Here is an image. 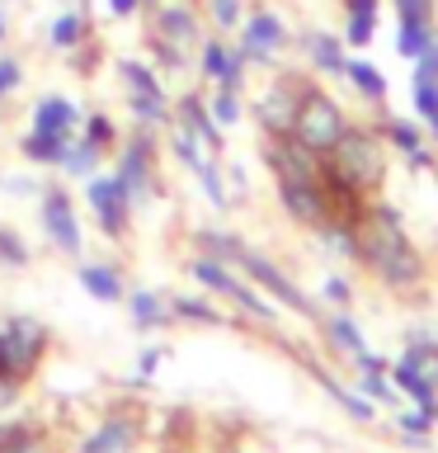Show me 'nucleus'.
I'll use <instances>...</instances> for the list:
<instances>
[{"label":"nucleus","instance_id":"cd10ccee","mask_svg":"<svg viewBox=\"0 0 438 453\" xmlns=\"http://www.w3.org/2000/svg\"><path fill=\"white\" fill-rule=\"evenodd\" d=\"M113 71H118V85H123V90H165V76H161L151 62H141V57H123Z\"/></svg>","mask_w":438,"mask_h":453},{"label":"nucleus","instance_id":"ddd939ff","mask_svg":"<svg viewBox=\"0 0 438 453\" xmlns=\"http://www.w3.org/2000/svg\"><path fill=\"white\" fill-rule=\"evenodd\" d=\"M226 265H240V269H245V274H250L254 283H264V288L274 293L278 303H288L292 311H302V317H316V307L306 303V293L297 288V283H292L288 274H283L278 265H268L264 255H254V250H245V246H240V241H236V246H231V255H226Z\"/></svg>","mask_w":438,"mask_h":453},{"label":"nucleus","instance_id":"79ce46f5","mask_svg":"<svg viewBox=\"0 0 438 453\" xmlns=\"http://www.w3.org/2000/svg\"><path fill=\"white\" fill-rule=\"evenodd\" d=\"M391 142H396V147H401L405 156H415V161H419V137H415V127H405V123H391Z\"/></svg>","mask_w":438,"mask_h":453},{"label":"nucleus","instance_id":"412c9836","mask_svg":"<svg viewBox=\"0 0 438 453\" xmlns=\"http://www.w3.org/2000/svg\"><path fill=\"white\" fill-rule=\"evenodd\" d=\"M123 307H127V317H132L137 331H165V326L175 321V311H170V297L151 293V288L127 293V297H123Z\"/></svg>","mask_w":438,"mask_h":453},{"label":"nucleus","instance_id":"b1692460","mask_svg":"<svg viewBox=\"0 0 438 453\" xmlns=\"http://www.w3.org/2000/svg\"><path fill=\"white\" fill-rule=\"evenodd\" d=\"M71 147V137H57V133H38V127H28V133L19 137V156L28 165H52L62 170V156Z\"/></svg>","mask_w":438,"mask_h":453},{"label":"nucleus","instance_id":"09e8293b","mask_svg":"<svg viewBox=\"0 0 438 453\" xmlns=\"http://www.w3.org/2000/svg\"><path fill=\"white\" fill-rule=\"evenodd\" d=\"M0 184H5V194H19V198H28V194H38V189H42V184H34V180H19V175H5Z\"/></svg>","mask_w":438,"mask_h":453},{"label":"nucleus","instance_id":"0eeeda50","mask_svg":"<svg viewBox=\"0 0 438 453\" xmlns=\"http://www.w3.org/2000/svg\"><path fill=\"white\" fill-rule=\"evenodd\" d=\"M288 42H292L288 19H283L274 5L245 10V19H240V28H236V48L245 52V62H254V66H274Z\"/></svg>","mask_w":438,"mask_h":453},{"label":"nucleus","instance_id":"4c0bfd02","mask_svg":"<svg viewBox=\"0 0 438 453\" xmlns=\"http://www.w3.org/2000/svg\"><path fill=\"white\" fill-rule=\"evenodd\" d=\"M415 109L424 113V123L438 133V81L429 76H415Z\"/></svg>","mask_w":438,"mask_h":453},{"label":"nucleus","instance_id":"f3484780","mask_svg":"<svg viewBox=\"0 0 438 453\" xmlns=\"http://www.w3.org/2000/svg\"><path fill=\"white\" fill-rule=\"evenodd\" d=\"M94 38V24H90V5H66V10H57L52 19H48V48L52 52H80L85 42Z\"/></svg>","mask_w":438,"mask_h":453},{"label":"nucleus","instance_id":"9d476101","mask_svg":"<svg viewBox=\"0 0 438 453\" xmlns=\"http://www.w3.org/2000/svg\"><path fill=\"white\" fill-rule=\"evenodd\" d=\"M85 208L94 212L99 232H104L109 241H123L127 236V218H132V198L123 194V184L113 175H94L85 180Z\"/></svg>","mask_w":438,"mask_h":453},{"label":"nucleus","instance_id":"4be33fe9","mask_svg":"<svg viewBox=\"0 0 438 453\" xmlns=\"http://www.w3.org/2000/svg\"><path fill=\"white\" fill-rule=\"evenodd\" d=\"M302 48L311 57V66L325 71V76H344V38H335V34H325V28H311V34L302 38Z\"/></svg>","mask_w":438,"mask_h":453},{"label":"nucleus","instance_id":"7ed1b4c3","mask_svg":"<svg viewBox=\"0 0 438 453\" xmlns=\"http://www.w3.org/2000/svg\"><path fill=\"white\" fill-rule=\"evenodd\" d=\"M344 109L335 104L325 90H316V85H302V95H297V119H292V137L302 142V147H311L316 156H330L335 142L344 137Z\"/></svg>","mask_w":438,"mask_h":453},{"label":"nucleus","instance_id":"de8ad7c7","mask_svg":"<svg viewBox=\"0 0 438 453\" xmlns=\"http://www.w3.org/2000/svg\"><path fill=\"white\" fill-rule=\"evenodd\" d=\"M396 14H424V19H434V0H391Z\"/></svg>","mask_w":438,"mask_h":453},{"label":"nucleus","instance_id":"e433bc0d","mask_svg":"<svg viewBox=\"0 0 438 453\" xmlns=\"http://www.w3.org/2000/svg\"><path fill=\"white\" fill-rule=\"evenodd\" d=\"M321 382H325V392H330V396H335V402H339V406H344V411H349V416H353V420H373V402H363V396H359V392H349V388H339V382H335V378H321Z\"/></svg>","mask_w":438,"mask_h":453},{"label":"nucleus","instance_id":"dca6fc26","mask_svg":"<svg viewBox=\"0 0 438 453\" xmlns=\"http://www.w3.org/2000/svg\"><path fill=\"white\" fill-rule=\"evenodd\" d=\"M297 95H302V85L297 81H274L268 90L260 95V104H254V113H260L264 133L268 137H283L292 133V119H297Z\"/></svg>","mask_w":438,"mask_h":453},{"label":"nucleus","instance_id":"1a4fd4ad","mask_svg":"<svg viewBox=\"0 0 438 453\" xmlns=\"http://www.w3.org/2000/svg\"><path fill=\"white\" fill-rule=\"evenodd\" d=\"M147 38L165 42V48H175L184 57L198 52V42H203V10L189 5V0H161V5L147 10Z\"/></svg>","mask_w":438,"mask_h":453},{"label":"nucleus","instance_id":"a878e982","mask_svg":"<svg viewBox=\"0 0 438 453\" xmlns=\"http://www.w3.org/2000/svg\"><path fill=\"white\" fill-rule=\"evenodd\" d=\"M99 161H104V147H94L90 137H71V147L62 156V175L66 180H90L99 170Z\"/></svg>","mask_w":438,"mask_h":453},{"label":"nucleus","instance_id":"393cba45","mask_svg":"<svg viewBox=\"0 0 438 453\" xmlns=\"http://www.w3.org/2000/svg\"><path fill=\"white\" fill-rule=\"evenodd\" d=\"M434 34H438V28H434V19H424V14H401V28H396V52L415 62V57H424V52H429Z\"/></svg>","mask_w":438,"mask_h":453},{"label":"nucleus","instance_id":"864d4df0","mask_svg":"<svg viewBox=\"0 0 438 453\" xmlns=\"http://www.w3.org/2000/svg\"><path fill=\"white\" fill-rule=\"evenodd\" d=\"M429 52H434V62H438V34H434V42H429Z\"/></svg>","mask_w":438,"mask_h":453},{"label":"nucleus","instance_id":"5fc2aeb1","mask_svg":"<svg viewBox=\"0 0 438 453\" xmlns=\"http://www.w3.org/2000/svg\"><path fill=\"white\" fill-rule=\"evenodd\" d=\"M62 5H90V0H62Z\"/></svg>","mask_w":438,"mask_h":453},{"label":"nucleus","instance_id":"aec40b11","mask_svg":"<svg viewBox=\"0 0 438 453\" xmlns=\"http://www.w3.org/2000/svg\"><path fill=\"white\" fill-rule=\"evenodd\" d=\"M123 104L137 119V127H170L175 123V99H170V90H123Z\"/></svg>","mask_w":438,"mask_h":453},{"label":"nucleus","instance_id":"3c124183","mask_svg":"<svg viewBox=\"0 0 438 453\" xmlns=\"http://www.w3.org/2000/svg\"><path fill=\"white\" fill-rule=\"evenodd\" d=\"M325 297H335V303H344V297H349V283H344V279H330V283H325Z\"/></svg>","mask_w":438,"mask_h":453},{"label":"nucleus","instance_id":"c85d7f7f","mask_svg":"<svg viewBox=\"0 0 438 453\" xmlns=\"http://www.w3.org/2000/svg\"><path fill=\"white\" fill-rule=\"evenodd\" d=\"M396 368H405L410 378H419L429 392H438V349H429V345H410L405 359L396 364Z\"/></svg>","mask_w":438,"mask_h":453},{"label":"nucleus","instance_id":"c756f323","mask_svg":"<svg viewBox=\"0 0 438 453\" xmlns=\"http://www.w3.org/2000/svg\"><path fill=\"white\" fill-rule=\"evenodd\" d=\"M170 311H175V321H203V326H222L226 321L208 297H170Z\"/></svg>","mask_w":438,"mask_h":453},{"label":"nucleus","instance_id":"39448f33","mask_svg":"<svg viewBox=\"0 0 438 453\" xmlns=\"http://www.w3.org/2000/svg\"><path fill=\"white\" fill-rule=\"evenodd\" d=\"M325 165H330L349 189H377L381 184V147H377L373 133H359V127H344V137L335 142V151L325 156Z\"/></svg>","mask_w":438,"mask_h":453},{"label":"nucleus","instance_id":"a19ab883","mask_svg":"<svg viewBox=\"0 0 438 453\" xmlns=\"http://www.w3.org/2000/svg\"><path fill=\"white\" fill-rule=\"evenodd\" d=\"M359 392H363V396H377V402H391V388L381 382V368H363Z\"/></svg>","mask_w":438,"mask_h":453},{"label":"nucleus","instance_id":"f8f14e48","mask_svg":"<svg viewBox=\"0 0 438 453\" xmlns=\"http://www.w3.org/2000/svg\"><path fill=\"white\" fill-rule=\"evenodd\" d=\"M198 76L222 85V90H245V52L236 48V42H226V34H212L198 42Z\"/></svg>","mask_w":438,"mask_h":453},{"label":"nucleus","instance_id":"c9c22d12","mask_svg":"<svg viewBox=\"0 0 438 453\" xmlns=\"http://www.w3.org/2000/svg\"><path fill=\"white\" fill-rule=\"evenodd\" d=\"M24 90V57L14 52H0V104H5L10 95Z\"/></svg>","mask_w":438,"mask_h":453},{"label":"nucleus","instance_id":"5701e85b","mask_svg":"<svg viewBox=\"0 0 438 453\" xmlns=\"http://www.w3.org/2000/svg\"><path fill=\"white\" fill-rule=\"evenodd\" d=\"M0 453H52V439L34 420H5L0 425Z\"/></svg>","mask_w":438,"mask_h":453},{"label":"nucleus","instance_id":"49530a36","mask_svg":"<svg viewBox=\"0 0 438 453\" xmlns=\"http://www.w3.org/2000/svg\"><path fill=\"white\" fill-rule=\"evenodd\" d=\"M161 359H165V349H161V345L141 349V359H137V373H141V378H151L155 368H161Z\"/></svg>","mask_w":438,"mask_h":453},{"label":"nucleus","instance_id":"6ab92c4d","mask_svg":"<svg viewBox=\"0 0 438 453\" xmlns=\"http://www.w3.org/2000/svg\"><path fill=\"white\" fill-rule=\"evenodd\" d=\"M76 283L94 297V303H123L127 297L118 265H104V260H76Z\"/></svg>","mask_w":438,"mask_h":453},{"label":"nucleus","instance_id":"7c9ffc66","mask_svg":"<svg viewBox=\"0 0 438 453\" xmlns=\"http://www.w3.org/2000/svg\"><path fill=\"white\" fill-rule=\"evenodd\" d=\"M28 265H34L28 241L14 232V226H0V269H28Z\"/></svg>","mask_w":438,"mask_h":453},{"label":"nucleus","instance_id":"423d86ee","mask_svg":"<svg viewBox=\"0 0 438 453\" xmlns=\"http://www.w3.org/2000/svg\"><path fill=\"white\" fill-rule=\"evenodd\" d=\"M184 269H189V279L198 283V288L231 297V303H236L240 311H245V317H254V321H274V317H278V311L268 307V303L250 288L245 279H236L231 269H226V260H217V255H208V250H203V255H193V260L184 265Z\"/></svg>","mask_w":438,"mask_h":453},{"label":"nucleus","instance_id":"6e6d98bb","mask_svg":"<svg viewBox=\"0 0 438 453\" xmlns=\"http://www.w3.org/2000/svg\"><path fill=\"white\" fill-rule=\"evenodd\" d=\"M141 5H147V10H151V5H161V0H141Z\"/></svg>","mask_w":438,"mask_h":453},{"label":"nucleus","instance_id":"f03ea898","mask_svg":"<svg viewBox=\"0 0 438 453\" xmlns=\"http://www.w3.org/2000/svg\"><path fill=\"white\" fill-rule=\"evenodd\" d=\"M48 345L52 335L38 317H5V326H0V378L24 388L48 359Z\"/></svg>","mask_w":438,"mask_h":453},{"label":"nucleus","instance_id":"f704fd0d","mask_svg":"<svg viewBox=\"0 0 438 453\" xmlns=\"http://www.w3.org/2000/svg\"><path fill=\"white\" fill-rule=\"evenodd\" d=\"M193 180L203 184V198H208L212 208H231V194H226V180H222V170H217V161H212V165H203V170H198Z\"/></svg>","mask_w":438,"mask_h":453},{"label":"nucleus","instance_id":"2eb2a0df","mask_svg":"<svg viewBox=\"0 0 438 453\" xmlns=\"http://www.w3.org/2000/svg\"><path fill=\"white\" fill-rule=\"evenodd\" d=\"M85 119V109L76 104L71 95H38L34 109H28V127H38V133H57V137H76V127Z\"/></svg>","mask_w":438,"mask_h":453},{"label":"nucleus","instance_id":"c03bdc74","mask_svg":"<svg viewBox=\"0 0 438 453\" xmlns=\"http://www.w3.org/2000/svg\"><path fill=\"white\" fill-rule=\"evenodd\" d=\"M381 0H344V19H377Z\"/></svg>","mask_w":438,"mask_h":453},{"label":"nucleus","instance_id":"f257e3e1","mask_svg":"<svg viewBox=\"0 0 438 453\" xmlns=\"http://www.w3.org/2000/svg\"><path fill=\"white\" fill-rule=\"evenodd\" d=\"M353 255H363L367 269L381 283H391V288H410L424 274L415 246L405 241V232L396 226V212H387V208H377V212L353 222Z\"/></svg>","mask_w":438,"mask_h":453},{"label":"nucleus","instance_id":"ea45409f","mask_svg":"<svg viewBox=\"0 0 438 453\" xmlns=\"http://www.w3.org/2000/svg\"><path fill=\"white\" fill-rule=\"evenodd\" d=\"M377 34V19H344V42L349 48H367Z\"/></svg>","mask_w":438,"mask_h":453},{"label":"nucleus","instance_id":"58836bf2","mask_svg":"<svg viewBox=\"0 0 438 453\" xmlns=\"http://www.w3.org/2000/svg\"><path fill=\"white\" fill-rule=\"evenodd\" d=\"M325 331H330V340L344 354H363V335H359V326H353L349 317H330V321H325Z\"/></svg>","mask_w":438,"mask_h":453},{"label":"nucleus","instance_id":"9b49d317","mask_svg":"<svg viewBox=\"0 0 438 453\" xmlns=\"http://www.w3.org/2000/svg\"><path fill=\"white\" fill-rule=\"evenodd\" d=\"M141 449V416L132 406L109 411L90 434L76 439V453H137Z\"/></svg>","mask_w":438,"mask_h":453},{"label":"nucleus","instance_id":"473e14b6","mask_svg":"<svg viewBox=\"0 0 438 453\" xmlns=\"http://www.w3.org/2000/svg\"><path fill=\"white\" fill-rule=\"evenodd\" d=\"M208 109H212V119H217L222 127H231V123H240L245 119V104H240V90H212V99H208Z\"/></svg>","mask_w":438,"mask_h":453},{"label":"nucleus","instance_id":"bb28decb","mask_svg":"<svg viewBox=\"0 0 438 453\" xmlns=\"http://www.w3.org/2000/svg\"><path fill=\"white\" fill-rule=\"evenodd\" d=\"M203 24L212 28V34H236L240 28V19H245V0H203Z\"/></svg>","mask_w":438,"mask_h":453},{"label":"nucleus","instance_id":"20e7f679","mask_svg":"<svg viewBox=\"0 0 438 453\" xmlns=\"http://www.w3.org/2000/svg\"><path fill=\"white\" fill-rule=\"evenodd\" d=\"M38 222H42V241L52 250L80 260L85 232H80V212H76V198H71L66 184H42L38 189Z\"/></svg>","mask_w":438,"mask_h":453},{"label":"nucleus","instance_id":"2f4dec72","mask_svg":"<svg viewBox=\"0 0 438 453\" xmlns=\"http://www.w3.org/2000/svg\"><path fill=\"white\" fill-rule=\"evenodd\" d=\"M344 76L353 81V90L367 95V99H381L387 95V81H381V71L373 62H344Z\"/></svg>","mask_w":438,"mask_h":453},{"label":"nucleus","instance_id":"6e6552de","mask_svg":"<svg viewBox=\"0 0 438 453\" xmlns=\"http://www.w3.org/2000/svg\"><path fill=\"white\" fill-rule=\"evenodd\" d=\"M113 180L123 184V194L137 203H151L161 180H155V142H151V127H137L132 137L123 142L118 161H113Z\"/></svg>","mask_w":438,"mask_h":453},{"label":"nucleus","instance_id":"8fccbe9b","mask_svg":"<svg viewBox=\"0 0 438 453\" xmlns=\"http://www.w3.org/2000/svg\"><path fill=\"white\" fill-rule=\"evenodd\" d=\"M19 392H24V388H14L10 378H0V411H10L14 402H19Z\"/></svg>","mask_w":438,"mask_h":453},{"label":"nucleus","instance_id":"37998d69","mask_svg":"<svg viewBox=\"0 0 438 453\" xmlns=\"http://www.w3.org/2000/svg\"><path fill=\"white\" fill-rule=\"evenodd\" d=\"M104 14L109 19H137V14H147L141 0H104Z\"/></svg>","mask_w":438,"mask_h":453},{"label":"nucleus","instance_id":"72a5a7b5","mask_svg":"<svg viewBox=\"0 0 438 453\" xmlns=\"http://www.w3.org/2000/svg\"><path fill=\"white\" fill-rule=\"evenodd\" d=\"M80 123H85V133H80V137H90L94 147H104V151H109V147H118V127H113L109 113H99V109H94V113H85Z\"/></svg>","mask_w":438,"mask_h":453},{"label":"nucleus","instance_id":"603ef678","mask_svg":"<svg viewBox=\"0 0 438 453\" xmlns=\"http://www.w3.org/2000/svg\"><path fill=\"white\" fill-rule=\"evenodd\" d=\"M10 42V10H5V0H0V48Z\"/></svg>","mask_w":438,"mask_h":453},{"label":"nucleus","instance_id":"4468645a","mask_svg":"<svg viewBox=\"0 0 438 453\" xmlns=\"http://www.w3.org/2000/svg\"><path fill=\"white\" fill-rule=\"evenodd\" d=\"M278 203L288 208L297 222H306V226L330 222V198H325V175H316V180H278Z\"/></svg>","mask_w":438,"mask_h":453},{"label":"nucleus","instance_id":"a211bd4d","mask_svg":"<svg viewBox=\"0 0 438 453\" xmlns=\"http://www.w3.org/2000/svg\"><path fill=\"white\" fill-rule=\"evenodd\" d=\"M175 123L184 127V133H193V137H198V142H203V147L212 151V156L222 151V123L212 119L208 99H198L193 90L175 99Z\"/></svg>","mask_w":438,"mask_h":453},{"label":"nucleus","instance_id":"a18cd8bd","mask_svg":"<svg viewBox=\"0 0 438 453\" xmlns=\"http://www.w3.org/2000/svg\"><path fill=\"white\" fill-rule=\"evenodd\" d=\"M429 425H434L429 411H401V430H410V434H424Z\"/></svg>","mask_w":438,"mask_h":453}]
</instances>
